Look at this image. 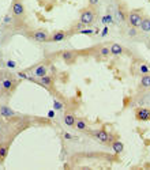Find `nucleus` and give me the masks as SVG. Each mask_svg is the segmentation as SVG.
I'll list each match as a JSON object with an SVG mask.
<instances>
[{
	"label": "nucleus",
	"instance_id": "f257e3e1",
	"mask_svg": "<svg viewBox=\"0 0 150 170\" xmlns=\"http://www.w3.org/2000/svg\"><path fill=\"white\" fill-rule=\"evenodd\" d=\"M93 21H94L93 10L88 8V10H85L82 14H81V23H82V25H90Z\"/></svg>",
	"mask_w": 150,
	"mask_h": 170
},
{
	"label": "nucleus",
	"instance_id": "f03ea898",
	"mask_svg": "<svg viewBox=\"0 0 150 170\" xmlns=\"http://www.w3.org/2000/svg\"><path fill=\"white\" fill-rule=\"evenodd\" d=\"M135 117H136V120H140V121H149L150 120V109H146V108L136 109Z\"/></svg>",
	"mask_w": 150,
	"mask_h": 170
},
{
	"label": "nucleus",
	"instance_id": "7ed1b4c3",
	"mask_svg": "<svg viewBox=\"0 0 150 170\" xmlns=\"http://www.w3.org/2000/svg\"><path fill=\"white\" fill-rule=\"evenodd\" d=\"M142 15L138 14V12H130L128 14V22L131 23V26L134 27H139L140 23H142Z\"/></svg>",
	"mask_w": 150,
	"mask_h": 170
},
{
	"label": "nucleus",
	"instance_id": "20e7f679",
	"mask_svg": "<svg viewBox=\"0 0 150 170\" xmlns=\"http://www.w3.org/2000/svg\"><path fill=\"white\" fill-rule=\"evenodd\" d=\"M31 38L36 40V41H38V42H45V41L49 40V36H48L47 31L37 30V31H33V33H31Z\"/></svg>",
	"mask_w": 150,
	"mask_h": 170
},
{
	"label": "nucleus",
	"instance_id": "39448f33",
	"mask_svg": "<svg viewBox=\"0 0 150 170\" xmlns=\"http://www.w3.org/2000/svg\"><path fill=\"white\" fill-rule=\"evenodd\" d=\"M16 86V82L15 80H12L11 78H5L1 80V87L4 91H11V90H14V87Z\"/></svg>",
	"mask_w": 150,
	"mask_h": 170
},
{
	"label": "nucleus",
	"instance_id": "423d86ee",
	"mask_svg": "<svg viewBox=\"0 0 150 170\" xmlns=\"http://www.w3.org/2000/svg\"><path fill=\"white\" fill-rule=\"evenodd\" d=\"M12 12H14L15 16H23V14H25V7H23V4H22L21 1H15V3L12 4Z\"/></svg>",
	"mask_w": 150,
	"mask_h": 170
},
{
	"label": "nucleus",
	"instance_id": "0eeeda50",
	"mask_svg": "<svg viewBox=\"0 0 150 170\" xmlns=\"http://www.w3.org/2000/svg\"><path fill=\"white\" fill-rule=\"evenodd\" d=\"M94 136H96L100 142H102V143H108L109 140H111L108 132H105L104 129H100V131H97V132H94Z\"/></svg>",
	"mask_w": 150,
	"mask_h": 170
},
{
	"label": "nucleus",
	"instance_id": "6e6552de",
	"mask_svg": "<svg viewBox=\"0 0 150 170\" xmlns=\"http://www.w3.org/2000/svg\"><path fill=\"white\" fill-rule=\"evenodd\" d=\"M62 59L67 63H74L75 61V59H77V55L71 51H64L62 53Z\"/></svg>",
	"mask_w": 150,
	"mask_h": 170
},
{
	"label": "nucleus",
	"instance_id": "1a4fd4ad",
	"mask_svg": "<svg viewBox=\"0 0 150 170\" xmlns=\"http://www.w3.org/2000/svg\"><path fill=\"white\" fill-rule=\"evenodd\" d=\"M66 37H67V33H64V31H57V33H55L52 37H49L48 41L60 42V41H63V40H66Z\"/></svg>",
	"mask_w": 150,
	"mask_h": 170
},
{
	"label": "nucleus",
	"instance_id": "9d476101",
	"mask_svg": "<svg viewBox=\"0 0 150 170\" xmlns=\"http://www.w3.org/2000/svg\"><path fill=\"white\" fill-rule=\"evenodd\" d=\"M64 124L67 125V127H74L75 125V121H77V119H75V116H74L73 113H67L64 114Z\"/></svg>",
	"mask_w": 150,
	"mask_h": 170
},
{
	"label": "nucleus",
	"instance_id": "9b49d317",
	"mask_svg": "<svg viewBox=\"0 0 150 170\" xmlns=\"http://www.w3.org/2000/svg\"><path fill=\"white\" fill-rule=\"evenodd\" d=\"M47 72H48V69H47V67H45L44 64L37 65L36 69H34V75H36V76H38V78L45 76V75H47Z\"/></svg>",
	"mask_w": 150,
	"mask_h": 170
},
{
	"label": "nucleus",
	"instance_id": "f8f14e48",
	"mask_svg": "<svg viewBox=\"0 0 150 170\" xmlns=\"http://www.w3.org/2000/svg\"><path fill=\"white\" fill-rule=\"evenodd\" d=\"M0 113H1L3 117H7V119L15 116V112H14L12 109H10L8 106H1V108H0Z\"/></svg>",
	"mask_w": 150,
	"mask_h": 170
},
{
	"label": "nucleus",
	"instance_id": "ddd939ff",
	"mask_svg": "<svg viewBox=\"0 0 150 170\" xmlns=\"http://www.w3.org/2000/svg\"><path fill=\"white\" fill-rule=\"evenodd\" d=\"M121 53H123V47L119 45V44H112V47H111V55L120 56Z\"/></svg>",
	"mask_w": 150,
	"mask_h": 170
},
{
	"label": "nucleus",
	"instance_id": "4468645a",
	"mask_svg": "<svg viewBox=\"0 0 150 170\" xmlns=\"http://www.w3.org/2000/svg\"><path fill=\"white\" fill-rule=\"evenodd\" d=\"M140 86L143 88H150V75H143L140 79Z\"/></svg>",
	"mask_w": 150,
	"mask_h": 170
},
{
	"label": "nucleus",
	"instance_id": "2eb2a0df",
	"mask_svg": "<svg viewBox=\"0 0 150 170\" xmlns=\"http://www.w3.org/2000/svg\"><path fill=\"white\" fill-rule=\"evenodd\" d=\"M112 148H113V151L116 154H120V152L123 151V148H124V146H123L121 142H113V143H112Z\"/></svg>",
	"mask_w": 150,
	"mask_h": 170
},
{
	"label": "nucleus",
	"instance_id": "dca6fc26",
	"mask_svg": "<svg viewBox=\"0 0 150 170\" xmlns=\"http://www.w3.org/2000/svg\"><path fill=\"white\" fill-rule=\"evenodd\" d=\"M75 128L79 129V131H86L88 124H86L85 120H77V121H75Z\"/></svg>",
	"mask_w": 150,
	"mask_h": 170
},
{
	"label": "nucleus",
	"instance_id": "f3484780",
	"mask_svg": "<svg viewBox=\"0 0 150 170\" xmlns=\"http://www.w3.org/2000/svg\"><path fill=\"white\" fill-rule=\"evenodd\" d=\"M140 29L143 31H150V19L149 18H145V19H142V23H140V26H139Z\"/></svg>",
	"mask_w": 150,
	"mask_h": 170
},
{
	"label": "nucleus",
	"instance_id": "a211bd4d",
	"mask_svg": "<svg viewBox=\"0 0 150 170\" xmlns=\"http://www.w3.org/2000/svg\"><path fill=\"white\" fill-rule=\"evenodd\" d=\"M52 82H53V79H52L51 76H48V75L41 78V84H44L45 87H49V86L52 84Z\"/></svg>",
	"mask_w": 150,
	"mask_h": 170
},
{
	"label": "nucleus",
	"instance_id": "6ab92c4d",
	"mask_svg": "<svg viewBox=\"0 0 150 170\" xmlns=\"http://www.w3.org/2000/svg\"><path fill=\"white\" fill-rule=\"evenodd\" d=\"M139 72L142 74V75H147V74H150V67L147 65V64H139Z\"/></svg>",
	"mask_w": 150,
	"mask_h": 170
},
{
	"label": "nucleus",
	"instance_id": "aec40b11",
	"mask_svg": "<svg viewBox=\"0 0 150 170\" xmlns=\"http://www.w3.org/2000/svg\"><path fill=\"white\" fill-rule=\"evenodd\" d=\"M109 55H111V48H108V47H102L101 49H100V56L108 57Z\"/></svg>",
	"mask_w": 150,
	"mask_h": 170
},
{
	"label": "nucleus",
	"instance_id": "412c9836",
	"mask_svg": "<svg viewBox=\"0 0 150 170\" xmlns=\"http://www.w3.org/2000/svg\"><path fill=\"white\" fill-rule=\"evenodd\" d=\"M7 152H8V147L7 146H0V159H4L7 157Z\"/></svg>",
	"mask_w": 150,
	"mask_h": 170
},
{
	"label": "nucleus",
	"instance_id": "4be33fe9",
	"mask_svg": "<svg viewBox=\"0 0 150 170\" xmlns=\"http://www.w3.org/2000/svg\"><path fill=\"white\" fill-rule=\"evenodd\" d=\"M117 15L120 16V19H121V21H123V19H126V18H124V14H123V11H117Z\"/></svg>",
	"mask_w": 150,
	"mask_h": 170
},
{
	"label": "nucleus",
	"instance_id": "5701e85b",
	"mask_svg": "<svg viewBox=\"0 0 150 170\" xmlns=\"http://www.w3.org/2000/svg\"><path fill=\"white\" fill-rule=\"evenodd\" d=\"M128 34H130V36H135V34H136V31H135L134 29H130V30H128Z\"/></svg>",
	"mask_w": 150,
	"mask_h": 170
},
{
	"label": "nucleus",
	"instance_id": "b1692460",
	"mask_svg": "<svg viewBox=\"0 0 150 170\" xmlns=\"http://www.w3.org/2000/svg\"><path fill=\"white\" fill-rule=\"evenodd\" d=\"M55 108H56V109H62V103L56 101V102H55Z\"/></svg>",
	"mask_w": 150,
	"mask_h": 170
},
{
	"label": "nucleus",
	"instance_id": "393cba45",
	"mask_svg": "<svg viewBox=\"0 0 150 170\" xmlns=\"http://www.w3.org/2000/svg\"><path fill=\"white\" fill-rule=\"evenodd\" d=\"M64 138H66V139H73V136L68 134V132H64Z\"/></svg>",
	"mask_w": 150,
	"mask_h": 170
},
{
	"label": "nucleus",
	"instance_id": "a878e982",
	"mask_svg": "<svg viewBox=\"0 0 150 170\" xmlns=\"http://www.w3.org/2000/svg\"><path fill=\"white\" fill-rule=\"evenodd\" d=\"M89 1H90V4L92 5H96L97 3H98V0H89Z\"/></svg>",
	"mask_w": 150,
	"mask_h": 170
},
{
	"label": "nucleus",
	"instance_id": "bb28decb",
	"mask_svg": "<svg viewBox=\"0 0 150 170\" xmlns=\"http://www.w3.org/2000/svg\"><path fill=\"white\" fill-rule=\"evenodd\" d=\"M8 67H15V63H12V61H8Z\"/></svg>",
	"mask_w": 150,
	"mask_h": 170
},
{
	"label": "nucleus",
	"instance_id": "cd10ccee",
	"mask_svg": "<svg viewBox=\"0 0 150 170\" xmlns=\"http://www.w3.org/2000/svg\"><path fill=\"white\" fill-rule=\"evenodd\" d=\"M48 116H49V117H53V116H55V113H53V112H52V110H51V112L48 113Z\"/></svg>",
	"mask_w": 150,
	"mask_h": 170
},
{
	"label": "nucleus",
	"instance_id": "c85d7f7f",
	"mask_svg": "<svg viewBox=\"0 0 150 170\" xmlns=\"http://www.w3.org/2000/svg\"><path fill=\"white\" fill-rule=\"evenodd\" d=\"M82 33H86V34H90V33H92V30H83Z\"/></svg>",
	"mask_w": 150,
	"mask_h": 170
}]
</instances>
